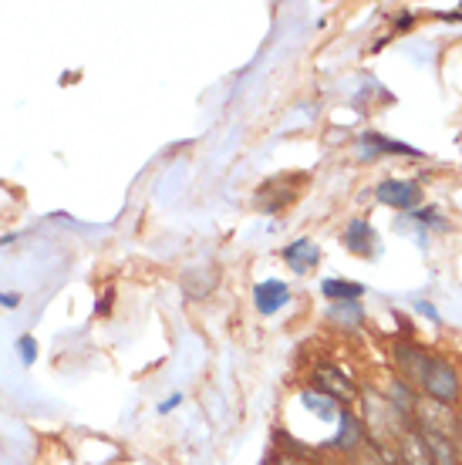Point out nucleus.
<instances>
[{"label":"nucleus","instance_id":"obj_8","mask_svg":"<svg viewBox=\"0 0 462 465\" xmlns=\"http://www.w3.org/2000/svg\"><path fill=\"white\" fill-rule=\"evenodd\" d=\"M412 425H416L422 435H442V439H452V442H456V408H449V405L418 398L416 411H412Z\"/></svg>","mask_w":462,"mask_h":465},{"label":"nucleus","instance_id":"obj_6","mask_svg":"<svg viewBox=\"0 0 462 465\" xmlns=\"http://www.w3.org/2000/svg\"><path fill=\"white\" fill-rule=\"evenodd\" d=\"M355 149H358L361 163H375V159H426L422 149H416V145H408L402 139H392L385 132H361Z\"/></svg>","mask_w":462,"mask_h":465},{"label":"nucleus","instance_id":"obj_17","mask_svg":"<svg viewBox=\"0 0 462 465\" xmlns=\"http://www.w3.org/2000/svg\"><path fill=\"white\" fill-rule=\"evenodd\" d=\"M405 220L412 223L418 232H449L452 230V223L449 216L439 210V206H432V203H422L418 210L412 213H405Z\"/></svg>","mask_w":462,"mask_h":465},{"label":"nucleus","instance_id":"obj_16","mask_svg":"<svg viewBox=\"0 0 462 465\" xmlns=\"http://www.w3.org/2000/svg\"><path fill=\"white\" fill-rule=\"evenodd\" d=\"M385 398H388V401H392L395 408H398V411H402L405 419H412V411H416V405H418V388H412V384L405 381V378H398V374H388V378H385Z\"/></svg>","mask_w":462,"mask_h":465},{"label":"nucleus","instance_id":"obj_22","mask_svg":"<svg viewBox=\"0 0 462 465\" xmlns=\"http://www.w3.org/2000/svg\"><path fill=\"white\" fill-rule=\"evenodd\" d=\"M17 354H21V361L27 364V368H31V364H35V358H37V344H35V338H27V334H24V338L17 341Z\"/></svg>","mask_w":462,"mask_h":465},{"label":"nucleus","instance_id":"obj_7","mask_svg":"<svg viewBox=\"0 0 462 465\" xmlns=\"http://www.w3.org/2000/svg\"><path fill=\"white\" fill-rule=\"evenodd\" d=\"M422 183L418 179H382L378 186H375V203L378 206H388V210H398V213H412L422 206Z\"/></svg>","mask_w":462,"mask_h":465},{"label":"nucleus","instance_id":"obj_9","mask_svg":"<svg viewBox=\"0 0 462 465\" xmlns=\"http://www.w3.org/2000/svg\"><path fill=\"white\" fill-rule=\"evenodd\" d=\"M341 246H345L351 256H358V260H375L378 256V230L371 226L368 220H355L345 223V230H341Z\"/></svg>","mask_w":462,"mask_h":465},{"label":"nucleus","instance_id":"obj_11","mask_svg":"<svg viewBox=\"0 0 462 465\" xmlns=\"http://www.w3.org/2000/svg\"><path fill=\"white\" fill-rule=\"evenodd\" d=\"M290 287H287V280H277V277H270V280H260L254 287V307H256V314H264V317H274L277 311H284L290 303Z\"/></svg>","mask_w":462,"mask_h":465},{"label":"nucleus","instance_id":"obj_13","mask_svg":"<svg viewBox=\"0 0 462 465\" xmlns=\"http://www.w3.org/2000/svg\"><path fill=\"white\" fill-rule=\"evenodd\" d=\"M297 401H301V408L311 415V419L324 421V425H337L341 411H345V405H341V401H335V398L324 395V391H314V388H301Z\"/></svg>","mask_w":462,"mask_h":465},{"label":"nucleus","instance_id":"obj_5","mask_svg":"<svg viewBox=\"0 0 462 465\" xmlns=\"http://www.w3.org/2000/svg\"><path fill=\"white\" fill-rule=\"evenodd\" d=\"M428 361H432V351L416 338H395L392 341V374L405 378L412 388H422V378L428 371ZM422 395V391H418Z\"/></svg>","mask_w":462,"mask_h":465},{"label":"nucleus","instance_id":"obj_19","mask_svg":"<svg viewBox=\"0 0 462 465\" xmlns=\"http://www.w3.org/2000/svg\"><path fill=\"white\" fill-rule=\"evenodd\" d=\"M216 280H220L216 267L193 270V273H186V293H189L193 301H199V297H206V293L213 291V287H216Z\"/></svg>","mask_w":462,"mask_h":465},{"label":"nucleus","instance_id":"obj_28","mask_svg":"<svg viewBox=\"0 0 462 465\" xmlns=\"http://www.w3.org/2000/svg\"><path fill=\"white\" fill-rule=\"evenodd\" d=\"M432 17H439V21H449V24H459L462 21V7L452 14H442V11H432Z\"/></svg>","mask_w":462,"mask_h":465},{"label":"nucleus","instance_id":"obj_24","mask_svg":"<svg viewBox=\"0 0 462 465\" xmlns=\"http://www.w3.org/2000/svg\"><path fill=\"white\" fill-rule=\"evenodd\" d=\"M112 303H116V291L108 287V291H105L102 297H98V303H95V314H98V317H108V314H112Z\"/></svg>","mask_w":462,"mask_h":465},{"label":"nucleus","instance_id":"obj_23","mask_svg":"<svg viewBox=\"0 0 462 465\" xmlns=\"http://www.w3.org/2000/svg\"><path fill=\"white\" fill-rule=\"evenodd\" d=\"M324 459H327V455H324ZM324 459H304V455L277 452V462L274 465H324Z\"/></svg>","mask_w":462,"mask_h":465},{"label":"nucleus","instance_id":"obj_27","mask_svg":"<svg viewBox=\"0 0 462 465\" xmlns=\"http://www.w3.org/2000/svg\"><path fill=\"white\" fill-rule=\"evenodd\" d=\"M17 303H21V293H0V307L11 311V307H17Z\"/></svg>","mask_w":462,"mask_h":465},{"label":"nucleus","instance_id":"obj_20","mask_svg":"<svg viewBox=\"0 0 462 465\" xmlns=\"http://www.w3.org/2000/svg\"><path fill=\"white\" fill-rule=\"evenodd\" d=\"M418 21V14L416 11H398L395 14V21H392V37L395 35H402V31H412Z\"/></svg>","mask_w":462,"mask_h":465},{"label":"nucleus","instance_id":"obj_14","mask_svg":"<svg viewBox=\"0 0 462 465\" xmlns=\"http://www.w3.org/2000/svg\"><path fill=\"white\" fill-rule=\"evenodd\" d=\"M324 321H327L331 327H337V331H345V334H355V331H361V327L368 324V314H365L361 301L331 303V307H327V314H324Z\"/></svg>","mask_w":462,"mask_h":465},{"label":"nucleus","instance_id":"obj_18","mask_svg":"<svg viewBox=\"0 0 462 465\" xmlns=\"http://www.w3.org/2000/svg\"><path fill=\"white\" fill-rule=\"evenodd\" d=\"M321 293H324V301H331V303H355L365 297V283L347 280V277H327V280H321Z\"/></svg>","mask_w":462,"mask_h":465},{"label":"nucleus","instance_id":"obj_15","mask_svg":"<svg viewBox=\"0 0 462 465\" xmlns=\"http://www.w3.org/2000/svg\"><path fill=\"white\" fill-rule=\"evenodd\" d=\"M297 199V189H294V179H277V183H266L260 193H256V206L264 213H277L284 206H290Z\"/></svg>","mask_w":462,"mask_h":465},{"label":"nucleus","instance_id":"obj_1","mask_svg":"<svg viewBox=\"0 0 462 465\" xmlns=\"http://www.w3.org/2000/svg\"><path fill=\"white\" fill-rule=\"evenodd\" d=\"M358 419H361V425H365V431H368V442L382 445V449H392V452H395L398 435L412 425V419H405L402 411L385 398L382 388H375V384H361Z\"/></svg>","mask_w":462,"mask_h":465},{"label":"nucleus","instance_id":"obj_3","mask_svg":"<svg viewBox=\"0 0 462 465\" xmlns=\"http://www.w3.org/2000/svg\"><path fill=\"white\" fill-rule=\"evenodd\" d=\"M307 388L314 391H324V395H331L335 401H341L345 408L358 405V395H361V384L351 378V374L335 364V361L321 358L317 364L311 368V378H307Z\"/></svg>","mask_w":462,"mask_h":465},{"label":"nucleus","instance_id":"obj_21","mask_svg":"<svg viewBox=\"0 0 462 465\" xmlns=\"http://www.w3.org/2000/svg\"><path fill=\"white\" fill-rule=\"evenodd\" d=\"M412 311H416L418 317H426L428 324H436V327L442 324V317H439V311H436V303L432 301H416L412 303Z\"/></svg>","mask_w":462,"mask_h":465},{"label":"nucleus","instance_id":"obj_12","mask_svg":"<svg viewBox=\"0 0 462 465\" xmlns=\"http://www.w3.org/2000/svg\"><path fill=\"white\" fill-rule=\"evenodd\" d=\"M395 465H436V459H432L426 439L418 435L416 425H408L398 435V442H395Z\"/></svg>","mask_w":462,"mask_h":465},{"label":"nucleus","instance_id":"obj_25","mask_svg":"<svg viewBox=\"0 0 462 465\" xmlns=\"http://www.w3.org/2000/svg\"><path fill=\"white\" fill-rule=\"evenodd\" d=\"M183 405V395H173V398H166L159 405V415H169V411H176V408Z\"/></svg>","mask_w":462,"mask_h":465},{"label":"nucleus","instance_id":"obj_10","mask_svg":"<svg viewBox=\"0 0 462 465\" xmlns=\"http://www.w3.org/2000/svg\"><path fill=\"white\" fill-rule=\"evenodd\" d=\"M321 246L314 243L311 236H297V240H290L284 250H280V260L287 263L290 273H297V277H307L314 270L321 267Z\"/></svg>","mask_w":462,"mask_h":465},{"label":"nucleus","instance_id":"obj_4","mask_svg":"<svg viewBox=\"0 0 462 465\" xmlns=\"http://www.w3.org/2000/svg\"><path fill=\"white\" fill-rule=\"evenodd\" d=\"M365 445H368V431H365L361 419L355 415V408H345L335 431H331L324 442H317V449H321L324 455H331V459H345L347 462V459L358 455Z\"/></svg>","mask_w":462,"mask_h":465},{"label":"nucleus","instance_id":"obj_26","mask_svg":"<svg viewBox=\"0 0 462 465\" xmlns=\"http://www.w3.org/2000/svg\"><path fill=\"white\" fill-rule=\"evenodd\" d=\"M456 449H459V462H462V405L456 408Z\"/></svg>","mask_w":462,"mask_h":465},{"label":"nucleus","instance_id":"obj_2","mask_svg":"<svg viewBox=\"0 0 462 465\" xmlns=\"http://www.w3.org/2000/svg\"><path fill=\"white\" fill-rule=\"evenodd\" d=\"M422 398L428 401H439V405L459 408L462 405V374L446 354H432L428 361V371L422 378Z\"/></svg>","mask_w":462,"mask_h":465}]
</instances>
